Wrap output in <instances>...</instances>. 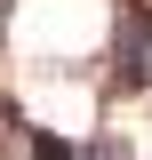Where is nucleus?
Listing matches in <instances>:
<instances>
[{"mask_svg": "<svg viewBox=\"0 0 152 160\" xmlns=\"http://www.w3.org/2000/svg\"><path fill=\"white\" fill-rule=\"evenodd\" d=\"M112 72H120V88H152V8H128V16H120Z\"/></svg>", "mask_w": 152, "mask_h": 160, "instance_id": "f257e3e1", "label": "nucleus"}, {"mask_svg": "<svg viewBox=\"0 0 152 160\" xmlns=\"http://www.w3.org/2000/svg\"><path fill=\"white\" fill-rule=\"evenodd\" d=\"M8 8H16V0H0V24H8Z\"/></svg>", "mask_w": 152, "mask_h": 160, "instance_id": "f03ea898", "label": "nucleus"}]
</instances>
